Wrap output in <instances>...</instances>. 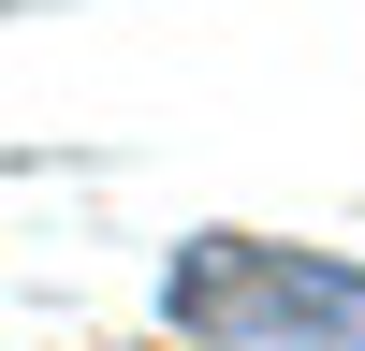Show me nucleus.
Returning a JSON list of instances; mask_svg holds the SVG:
<instances>
[{
  "mask_svg": "<svg viewBox=\"0 0 365 351\" xmlns=\"http://www.w3.org/2000/svg\"><path fill=\"white\" fill-rule=\"evenodd\" d=\"M161 307L205 351H365V263L278 249V234H205V249H175Z\"/></svg>",
  "mask_w": 365,
  "mask_h": 351,
  "instance_id": "1",
  "label": "nucleus"
}]
</instances>
